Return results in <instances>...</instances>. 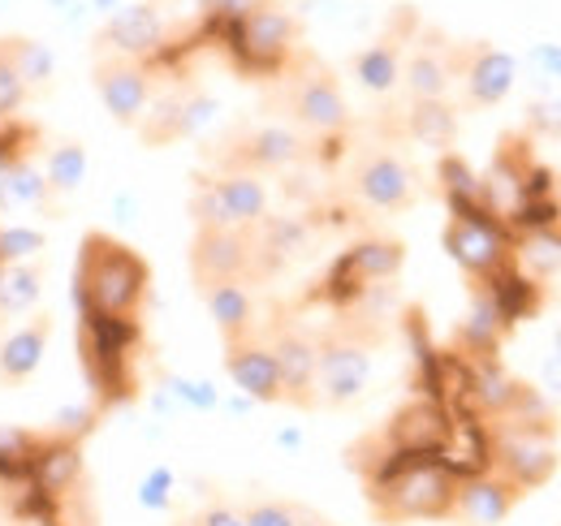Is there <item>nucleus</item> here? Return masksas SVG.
Here are the masks:
<instances>
[{
    "instance_id": "f257e3e1",
    "label": "nucleus",
    "mask_w": 561,
    "mask_h": 526,
    "mask_svg": "<svg viewBox=\"0 0 561 526\" xmlns=\"http://www.w3.org/2000/svg\"><path fill=\"white\" fill-rule=\"evenodd\" d=\"M367 505L380 526L407 523H440L454 518L458 501V474L445 466V458H411L380 445V458L367 470Z\"/></svg>"
},
{
    "instance_id": "f03ea898",
    "label": "nucleus",
    "mask_w": 561,
    "mask_h": 526,
    "mask_svg": "<svg viewBox=\"0 0 561 526\" xmlns=\"http://www.w3.org/2000/svg\"><path fill=\"white\" fill-rule=\"evenodd\" d=\"M151 294V267L135 247H126L113 233L91 229L78 242L73 263V302L78 316H104V320H139Z\"/></svg>"
},
{
    "instance_id": "7ed1b4c3",
    "label": "nucleus",
    "mask_w": 561,
    "mask_h": 526,
    "mask_svg": "<svg viewBox=\"0 0 561 526\" xmlns=\"http://www.w3.org/2000/svg\"><path fill=\"white\" fill-rule=\"evenodd\" d=\"M139 320H104V316H78V363L91 385L95 410H113L139 393Z\"/></svg>"
},
{
    "instance_id": "20e7f679",
    "label": "nucleus",
    "mask_w": 561,
    "mask_h": 526,
    "mask_svg": "<svg viewBox=\"0 0 561 526\" xmlns=\"http://www.w3.org/2000/svg\"><path fill=\"white\" fill-rule=\"evenodd\" d=\"M220 39H225L233 66L247 78H277L289 61V48H294V22L285 9L260 4L238 26H229Z\"/></svg>"
},
{
    "instance_id": "39448f33",
    "label": "nucleus",
    "mask_w": 561,
    "mask_h": 526,
    "mask_svg": "<svg viewBox=\"0 0 561 526\" xmlns=\"http://www.w3.org/2000/svg\"><path fill=\"white\" fill-rule=\"evenodd\" d=\"M191 216L199 229H260L268 216V191L255 173L199 178L191 195Z\"/></svg>"
},
{
    "instance_id": "423d86ee",
    "label": "nucleus",
    "mask_w": 561,
    "mask_h": 526,
    "mask_svg": "<svg viewBox=\"0 0 561 526\" xmlns=\"http://www.w3.org/2000/svg\"><path fill=\"white\" fill-rule=\"evenodd\" d=\"M492 470L505 474L523 496L545 488L558 474V445L549 441V427H501L492 436Z\"/></svg>"
},
{
    "instance_id": "0eeeda50",
    "label": "nucleus",
    "mask_w": 561,
    "mask_h": 526,
    "mask_svg": "<svg viewBox=\"0 0 561 526\" xmlns=\"http://www.w3.org/2000/svg\"><path fill=\"white\" fill-rule=\"evenodd\" d=\"M402 263H407V247L402 242H393V238H367V242L351 247L342 260L333 263V272L324 281V294H329V302L351 307L371 285L393 281L402 272Z\"/></svg>"
},
{
    "instance_id": "6e6552de",
    "label": "nucleus",
    "mask_w": 561,
    "mask_h": 526,
    "mask_svg": "<svg viewBox=\"0 0 561 526\" xmlns=\"http://www.w3.org/2000/svg\"><path fill=\"white\" fill-rule=\"evenodd\" d=\"M440 242H445L449 260L458 263L467 276H476V281H489L492 272H501L505 263H514L510 238H505V225H501L492 211L449 216Z\"/></svg>"
},
{
    "instance_id": "1a4fd4ad",
    "label": "nucleus",
    "mask_w": 561,
    "mask_h": 526,
    "mask_svg": "<svg viewBox=\"0 0 561 526\" xmlns=\"http://www.w3.org/2000/svg\"><path fill=\"white\" fill-rule=\"evenodd\" d=\"M191 276L199 289L255 276V229H195Z\"/></svg>"
},
{
    "instance_id": "9d476101",
    "label": "nucleus",
    "mask_w": 561,
    "mask_h": 526,
    "mask_svg": "<svg viewBox=\"0 0 561 526\" xmlns=\"http://www.w3.org/2000/svg\"><path fill=\"white\" fill-rule=\"evenodd\" d=\"M454 441V419L440 401H407L389 423L380 445L393 454H411V458H440L449 454Z\"/></svg>"
},
{
    "instance_id": "9b49d317",
    "label": "nucleus",
    "mask_w": 561,
    "mask_h": 526,
    "mask_svg": "<svg viewBox=\"0 0 561 526\" xmlns=\"http://www.w3.org/2000/svg\"><path fill=\"white\" fill-rule=\"evenodd\" d=\"M91 82H95V91H100L108 117H113L117 126H135V130H139L142 113H147V104H151V82H156V78H151V66L100 53V57H95V69H91Z\"/></svg>"
},
{
    "instance_id": "f8f14e48",
    "label": "nucleus",
    "mask_w": 561,
    "mask_h": 526,
    "mask_svg": "<svg viewBox=\"0 0 561 526\" xmlns=\"http://www.w3.org/2000/svg\"><path fill=\"white\" fill-rule=\"evenodd\" d=\"M371 380V354L354 336H329L320 341V367H316V393L320 405H351L363 397Z\"/></svg>"
},
{
    "instance_id": "ddd939ff",
    "label": "nucleus",
    "mask_w": 561,
    "mask_h": 526,
    "mask_svg": "<svg viewBox=\"0 0 561 526\" xmlns=\"http://www.w3.org/2000/svg\"><path fill=\"white\" fill-rule=\"evenodd\" d=\"M285 104H289V117L298 126H307L316 134H337L346 130V122H351V108H346V95H342L337 78L320 66L302 69L289 82V100Z\"/></svg>"
},
{
    "instance_id": "4468645a",
    "label": "nucleus",
    "mask_w": 561,
    "mask_h": 526,
    "mask_svg": "<svg viewBox=\"0 0 561 526\" xmlns=\"http://www.w3.org/2000/svg\"><path fill=\"white\" fill-rule=\"evenodd\" d=\"M354 191L376 211H407L415 203V195H420L415 169L402 156H393V151L363 156V164L354 169Z\"/></svg>"
},
{
    "instance_id": "2eb2a0df",
    "label": "nucleus",
    "mask_w": 561,
    "mask_h": 526,
    "mask_svg": "<svg viewBox=\"0 0 561 526\" xmlns=\"http://www.w3.org/2000/svg\"><path fill=\"white\" fill-rule=\"evenodd\" d=\"M100 53L108 57H126V61H151L164 48V22L156 13V4H126L108 18V26L100 31Z\"/></svg>"
},
{
    "instance_id": "dca6fc26",
    "label": "nucleus",
    "mask_w": 561,
    "mask_h": 526,
    "mask_svg": "<svg viewBox=\"0 0 561 526\" xmlns=\"http://www.w3.org/2000/svg\"><path fill=\"white\" fill-rule=\"evenodd\" d=\"M273 358H277L280 371V389H285V401L289 405H320V393H316V367H320V341H311L307 332L298 329H277L273 341H268Z\"/></svg>"
},
{
    "instance_id": "f3484780",
    "label": "nucleus",
    "mask_w": 561,
    "mask_h": 526,
    "mask_svg": "<svg viewBox=\"0 0 561 526\" xmlns=\"http://www.w3.org/2000/svg\"><path fill=\"white\" fill-rule=\"evenodd\" d=\"M523 501V492L496 474V470H480V474H467L458 483V501H454V518L467 526H501L510 518V510Z\"/></svg>"
},
{
    "instance_id": "a211bd4d",
    "label": "nucleus",
    "mask_w": 561,
    "mask_h": 526,
    "mask_svg": "<svg viewBox=\"0 0 561 526\" xmlns=\"http://www.w3.org/2000/svg\"><path fill=\"white\" fill-rule=\"evenodd\" d=\"M225 371H229V380L251 397V401H285L277 358H273L268 341H260L255 332L225 345Z\"/></svg>"
},
{
    "instance_id": "6ab92c4d",
    "label": "nucleus",
    "mask_w": 561,
    "mask_h": 526,
    "mask_svg": "<svg viewBox=\"0 0 561 526\" xmlns=\"http://www.w3.org/2000/svg\"><path fill=\"white\" fill-rule=\"evenodd\" d=\"M53 329H57V316L53 311H35L26 324H18V329H9L0 336V385L4 389H18L39 371Z\"/></svg>"
},
{
    "instance_id": "aec40b11",
    "label": "nucleus",
    "mask_w": 561,
    "mask_h": 526,
    "mask_svg": "<svg viewBox=\"0 0 561 526\" xmlns=\"http://www.w3.org/2000/svg\"><path fill=\"white\" fill-rule=\"evenodd\" d=\"M480 285H484V294H489V302L496 307L505 329L518 324V320H531L540 311V281L527 276L518 263H505L501 272H492L489 281H480Z\"/></svg>"
},
{
    "instance_id": "412c9836",
    "label": "nucleus",
    "mask_w": 561,
    "mask_h": 526,
    "mask_svg": "<svg viewBox=\"0 0 561 526\" xmlns=\"http://www.w3.org/2000/svg\"><path fill=\"white\" fill-rule=\"evenodd\" d=\"M199 298H204V307H208L216 332L225 336V345H229V341H242V336L255 332V298H251L247 281H220V285H208V289H199Z\"/></svg>"
},
{
    "instance_id": "4be33fe9",
    "label": "nucleus",
    "mask_w": 561,
    "mask_h": 526,
    "mask_svg": "<svg viewBox=\"0 0 561 526\" xmlns=\"http://www.w3.org/2000/svg\"><path fill=\"white\" fill-rule=\"evenodd\" d=\"M514 57L510 53H496V48H476L471 57H467V69H462V82H467V104H476V108H492V104H501L505 95H510V87H514Z\"/></svg>"
},
{
    "instance_id": "5701e85b",
    "label": "nucleus",
    "mask_w": 561,
    "mask_h": 526,
    "mask_svg": "<svg viewBox=\"0 0 561 526\" xmlns=\"http://www.w3.org/2000/svg\"><path fill=\"white\" fill-rule=\"evenodd\" d=\"M302 156V138L285 126H260L251 130L238 151H233V164H242L238 173H260V169H285Z\"/></svg>"
},
{
    "instance_id": "b1692460",
    "label": "nucleus",
    "mask_w": 561,
    "mask_h": 526,
    "mask_svg": "<svg viewBox=\"0 0 561 526\" xmlns=\"http://www.w3.org/2000/svg\"><path fill=\"white\" fill-rule=\"evenodd\" d=\"M44 294V263H0V324L35 311Z\"/></svg>"
},
{
    "instance_id": "393cba45",
    "label": "nucleus",
    "mask_w": 561,
    "mask_h": 526,
    "mask_svg": "<svg viewBox=\"0 0 561 526\" xmlns=\"http://www.w3.org/2000/svg\"><path fill=\"white\" fill-rule=\"evenodd\" d=\"M87 178V151L82 142L61 138L48 147V164H44V186H48V207H57L66 195H73Z\"/></svg>"
},
{
    "instance_id": "a878e982",
    "label": "nucleus",
    "mask_w": 561,
    "mask_h": 526,
    "mask_svg": "<svg viewBox=\"0 0 561 526\" xmlns=\"http://www.w3.org/2000/svg\"><path fill=\"white\" fill-rule=\"evenodd\" d=\"M0 207H9V211H18V207H39V211H48L44 169H39L31 156L13 160V164L0 173Z\"/></svg>"
},
{
    "instance_id": "bb28decb",
    "label": "nucleus",
    "mask_w": 561,
    "mask_h": 526,
    "mask_svg": "<svg viewBox=\"0 0 561 526\" xmlns=\"http://www.w3.org/2000/svg\"><path fill=\"white\" fill-rule=\"evenodd\" d=\"M407 130L423 147H436V151H449L454 138H458V113L445 104V100H415L411 104V117H407Z\"/></svg>"
},
{
    "instance_id": "cd10ccee",
    "label": "nucleus",
    "mask_w": 561,
    "mask_h": 526,
    "mask_svg": "<svg viewBox=\"0 0 561 526\" xmlns=\"http://www.w3.org/2000/svg\"><path fill=\"white\" fill-rule=\"evenodd\" d=\"M139 134L147 147H164V142H178L186 138V95L182 91H164L147 104L139 122Z\"/></svg>"
},
{
    "instance_id": "c85d7f7f",
    "label": "nucleus",
    "mask_w": 561,
    "mask_h": 526,
    "mask_svg": "<svg viewBox=\"0 0 561 526\" xmlns=\"http://www.w3.org/2000/svg\"><path fill=\"white\" fill-rule=\"evenodd\" d=\"M402 78H407V91L415 100H445L449 91V57H440L432 44L415 48V57L402 66Z\"/></svg>"
},
{
    "instance_id": "c756f323",
    "label": "nucleus",
    "mask_w": 561,
    "mask_h": 526,
    "mask_svg": "<svg viewBox=\"0 0 561 526\" xmlns=\"http://www.w3.org/2000/svg\"><path fill=\"white\" fill-rule=\"evenodd\" d=\"M354 78H358L367 91H376V95L393 91L398 78H402V53L393 48V39H380V44L363 48V53L354 57Z\"/></svg>"
},
{
    "instance_id": "7c9ffc66",
    "label": "nucleus",
    "mask_w": 561,
    "mask_h": 526,
    "mask_svg": "<svg viewBox=\"0 0 561 526\" xmlns=\"http://www.w3.org/2000/svg\"><path fill=\"white\" fill-rule=\"evenodd\" d=\"M9 53H13V66L22 73L26 91H44L48 78H53V53L39 44V39H26V35H9Z\"/></svg>"
},
{
    "instance_id": "2f4dec72",
    "label": "nucleus",
    "mask_w": 561,
    "mask_h": 526,
    "mask_svg": "<svg viewBox=\"0 0 561 526\" xmlns=\"http://www.w3.org/2000/svg\"><path fill=\"white\" fill-rule=\"evenodd\" d=\"M518 260L531 267V276H549L561 267V225L540 229V233H523Z\"/></svg>"
},
{
    "instance_id": "473e14b6",
    "label": "nucleus",
    "mask_w": 561,
    "mask_h": 526,
    "mask_svg": "<svg viewBox=\"0 0 561 526\" xmlns=\"http://www.w3.org/2000/svg\"><path fill=\"white\" fill-rule=\"evenodd\" d=\"M31 100L22 73L13 66V53H9V35H0V126L18 117V108Z\"/></svg>"
},
{
    "instance_id": "72a5a7b5",
    "label": "nucleus",
    "mask_w": 561,
    "mask_h": 526,
    "mask_svg": "<svg viewBox=\"0 0 561 526\" xmlns=\"http://www.w3.org/2000/svg\"><path fill=\"white\" fill-rule=\"evenodd\" d=\"M302 510L280 501V496H255L242 505V523L247 526H302Z\"/></svg>"
},
{
    "instance_id": "f704fd0d",
    "label": "nucleus",
    "mask_w": 561,
    "mask_h": 526,
    "mask_svg": "<svg viewBox=\"0 0 561 526\" xmlns=\"http://www.w3.org/2000/svg\"><path fill=\"white\" fill-rule=\"evenodd\" d=\"M264 0H204V22L211 35H225L229 26H238L251 9H260Z\"/></svg>"
},
{
    "instance_id": "c9c22d12",
    "label": "nucleus",
    "mask_w": 561,
    "mask_h": 526,
    "mask_svg": "<svg viewBox=\"0 0 561 526\" xmlns=\"http://www.w3.org/2000/svg\"><path fill=\"white\" fill-rule=\"evenodd\" d=\"M44 251L39 229H0V263H26Z\"/></svg>"
},
{
    "instance_id": "e433bc0d",
    "label": "nucleus",
    "mask_w": 561,
    "mask_h": 526,
    "mask_svg": "<svg viewBox=\"0 0 561 526\" xmlns=\"http://www.w3.org/2000/svg\"><path fill=\"white\" fill-rule=\"evenodd\" d=\"M169 393L178 397L182 405H191V410H211V405H216V389H211L208 380H186V376H169Z\"/></svg>"
},
{
    "instance_id": "4c0bfd02",
    "label": "nucleus",
    "mask_w": 561,
    "mask_h": 526,
    "mask_svg": "<svg viewBox=\"0 0 561 526\" xmlns=\"http://www.w3.org/2000/svg\"><path fill=\"white\" fill-rule=\"evenodd\" d=\"M139 501L147 510H169V501H173V474L160 466V470H147L139 483Z\"/></svg>"
},
{
    "instance_id": "58836bf2",
    "label": "nucleus",
    "mask_w": 561,
    "mask_h": 526,
    "mask_svg": "<svg viewBox=\"0 0 561 526\" xmlns=\"http://www.w3.org/2000/svg\"><path fill=\"white\" fill-rule=\"evenodd\" d=\"M527 66L536 69V78L561 82V44H536V48L527 53Z\"/></svg>"
},
{
    "instance_id": "ea45409f",
    "label": "nucleus",
    "mask_w": 561,
    "mask_h": 526,
    "mask_svg": "<svg viewBox=\"0 0 561 526\" xmlns=\"http://www.w3.org/2000/svg\"><path fill=\"white\" fill-rule=\"evenodd\" d=\"M191 526H247V523H242V510H238V505L211 501V505H204V510L191 518Z\"/></svg>"
},
{
    "instance_id": "a19ab883",
    "label": "nucleus",
    "mask_w": 561,
    "mask_h": 526,
    "mask_svg": "<svg viewBox=\"0 0 561 526\" xmlns=\"http://www.w3.org/2000/svg\"><path fill=\"white\" fill-rule=\"evenodd\" d=\"M531 122L545 126V130L561 134V104L558 100H553V104H536V108H531Z\"/></svg>"
},
{
    "instance_id": "79ce46f5",
    "label": "nucleus",
    "mask_w": 561,
    "mask_h": 526,
    "mask_svg": "<svg viewBox=\"0 0 561 526\" xmlns=\"http://www.w3.org/2000/svg\"><path fill=\"white\" fill-rule=\"evenodd\" d=\"M545 385H549L553 393H561V354H553V358L545 363Z\"/></svg>"
},
{
    "instance_id": "37998d69",
    "label": "nucleus",
    "mask_w": 561,
    "mask_h": 526,
    "mask_svg": "<svg viewBox=\"0 0 561 526\" xmlns=\"http://www.w3.org/2000/svg\"><path fill=\"white\" fill-rule=\"evenodd\" d=\"M302 526H333V523H324V518H316V514H307V518H302Z\"/></svg>"
},
{
    "instance_id": "c03bdc74",
    "label": "nucleus",
    "mask_w": 561,
    "mask_h": 526,
    "mask_svg": "<svg viewBox=\"0 0 561 526\" xmlns=\"http://www.w3.org/2000/svg\"><path fill=\"white\" fill-rule=\"evenodd\" d=\"M553 345H558V354H561V324H558V332H553Z\"/></svg>"
},
{
    "instance_id": "a18cd8bd",
    "label": "nucleus",
    "mask_w": 561,
    "mask_h": 526,
    "mask_svg": "<svg viewBox=\"0 0 561 526\" xmlns=\"http://www.w3.org/2000/svg\"><path fill=\"white\" fill-rule=\"evenodd\" d=\"M95 4H113V0H95Z\"/></svg>"
}]
</instances>
